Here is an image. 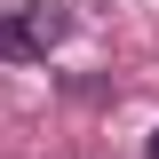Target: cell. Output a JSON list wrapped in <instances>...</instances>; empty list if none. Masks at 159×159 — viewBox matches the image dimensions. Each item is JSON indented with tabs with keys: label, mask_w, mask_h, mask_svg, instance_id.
Returning a JSON list of instances; mask_svg holds the SVG:
<instances>
[{
	"label": "cell",
	"mask_w": 159,
	"mask_h": 159,
	"mask_svg": "<svg viewBox=\"0 0 159 159\" xmlns=\"http://www.w3.org/2000/svg\"><path fill=\"white\" fill-rule=\"evenodd\" d=\"M64 32H72V16H64L56 0H32V8H16V16H0V56L32 64V56H48Z\"/></svg>",
	"instance_id": "1"
},
{
	"label": "cell",
	"mask_w": 159,
	"mask_h": 159,
	"mask_svg": "<svg viewBox=\"0 0 159 159\" xmlns=\"http://www.w3.org/2000/svg\"><path fill=\"white\" fill-rule=\"evenodd\" d=\"M143 151H151V159H159V127H151V143H143Z\"/></svg>",
	"instance_id": "2"
}]
</instances>
